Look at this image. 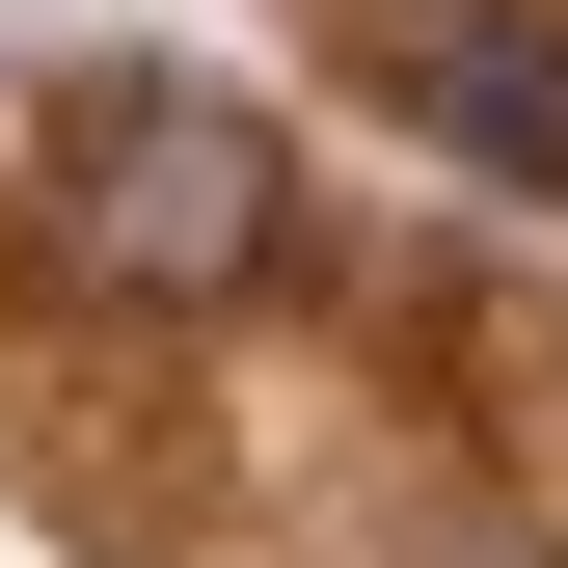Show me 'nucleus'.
Returning <instances> with one entry per match:
<instances>
[{
  "instance_id": "nucleus-2",
  "label": "nucleus",
  "mask_w": 568,
  "mask_h": 568,
  "mask_svg": "<svg viewBox=\"0 0 568 568\" xmlns=\"http://www.w3.org/2000/svg\"><path fill=\"white\" fill-rule=\"evenodd\" d=\"M379 109L434 135L460 190L568 217V0H406V28H379Z\"/></svg>"
},
{
  "instance_id": "nucleus-1",
  "label": "nucleus",
  "mask_w": 568,
  "mask_h": 568,
  "mask_svg": "<svg viewBox=\"0 0 568 568\" xmlns=\"http://www.w3.org/2000/svg\"><path fill=\"white\" fill-rule=\"evenodd\" d=\"M54 271L82 298H163V325H217L298 271V135L217 109V82H82L54 109Z\"/></svg>"
}]
</instances>
